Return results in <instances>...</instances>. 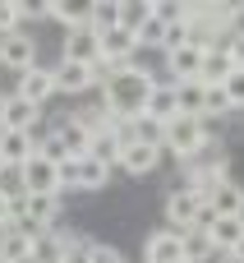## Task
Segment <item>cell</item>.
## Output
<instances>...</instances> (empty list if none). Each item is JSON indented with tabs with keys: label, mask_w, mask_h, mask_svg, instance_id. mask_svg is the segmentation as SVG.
I'll use <instances>...</instances> for the list:
<instances>
[{
	"label": "cell",
	"mask_w": 244,
	"mask_h": 263,
	"mask_svg": "<svg viewBox=\"0 0 244 263\" xmlns=\"http://www.w3.org/2000/svg\"><path fill=\"white\" fill-rule=\"evenodd\" d=\"M106 180H111V166H101V162H92V157H78V190L97 194Z\"/></svg>",
	"instance_id": "obj_22"
},
{
	"label": "cell",
	"mask_w": 244,
	"mask_h": 263,
	"mask_svg": "<svg viewBox=\"0 0 244 263\" xmlns=\"http://www.w3.org/2000/svg\"><path fill=\"white\" fill-rule=\"evenodd\" d=\"M143 116H148V120H157V125H171V120L180 116V106H175V83H171V79L152 88V97H148Z\"/></svg>",
	"instance_id": "obj_16"
},
{
	"label": "cell",
	"mask_w": 244,
	"mask_h": 263,
	"mask_svg": "<svg viewBox=\"0 0 244 263\" xmlns=\"http://www.w3.org/2000/svg\"><path fill=\"white\" fill-rule=\"evenodd\" d=\"M157 83H161V79H157L148 65H125V69L101 88V106H106L115 120H134V116H143V106H148V97H152Z\"/></svg>",
	"instance_id": "obj_1"
},
{
	"label": "cell",
	"mask_w": 244,
	"mask_h": 263,
	"mask_svg": "<svg viewBox=\"0 0 244 263\" xmlns=\"http://www.w3.org/2000/svg\"><path fill=\"white\" fill-rule=\"evenodd\" d=\"M83 250H88V263H125V254L106 240H83Z\"/></svg>",
	"instance_id": "obj_27"
},
{
	"label": "cell",
	"mask_w": 244,
	"mask_h": 263,
	"mask_svg": "<svg viewBox=\"0 0 244 263\" xmlns=\"http://www.w3.org/2000/svg\"><path fill=\"white\" fill-rule=\"evenodd\" d=\"M203 97H208V88H203L198 79L175 83V106H180V116H198V120H203Z\"/></svg>",
	"instance_id": "obj_21"
},
{
	"label": "cell",
	"mask_w": 244,
	"mask_h": 263,
	"mask_svg": "<svg viewBox=\"0 0 244 263\" xmlns=\"http://www.w3.org/2000/svg\"><path fill=\"white\" fill-rule=\"evenodd\" d=\"M5 171H9V166H5V157H0V176H5Z\"/></svg>",
	"instance_id": "obj_39"
},
{
	"label": "cell",
	"mask_w": 244,
	"mask_h": 263,
	"mask_svg": "<svg viewBox=\"0 0 244 263\" xmlns=\"http://www.w3.org/2000/svg\"><path fill=\"white\" fill-rule=\"evenodd\" d=\"M69 190H78V162H60V199Z\"/></svg>",
	"instance_id": "obj_33"
},
{
	"label": "cell",
	"mask_w": 244,
	"mask_h": 263,
	"mask_svg": "<svg viewBox=\"0 0 244 263\" xmlns=\"http://www.w3.org/2000/svg\"><path fill=\"white\" fill-rule=\"evenodd\" d=\"M143 263H185V236L171 231V227L152 231L148 245H143Z\"/></svg>",
	"instance_id": "obj_7"
},
{
	"label": "cell",
	"mask_w": 244,
	"mask_h": 263,
	"mask_svg": "<svg viewBox=\"0 0 244 263\" xmlns=\"http://www.w3.org/2000/svg\"><path fill=\"white\" fill-rule=\"evenodd\" d=\"M231 55H226V46H217V51H203V74H198V83L203 88H221L226 79H231Z\"/></svg>",
	"instance_id": "obj_19"
},
{
	"label": "cell",
	"mask_w": 244,
	"mask_h": 263,
	"mask_svg": "<svg viewBox=\"0 0 244 263\" xmlns=\"http://www.w3.org/2000/svg\"><path fill=\"white\" fill-rule=\"evenodd\" d=\"M37 65V42L18 28V32H9V37H0V69H9L14 79L23 74V69H32Z\"/></svg>",
	"instance_id": "obj_6"
},
{
	"label": "cell",
	"mask_w": 244,
	"mask_h": 263,
	"mask_svg": "<svg viewBox=\"0 0 244 263\" xmlns=\"http://www.w3.org/2000/svg\"><path fill=\"white\" fill-rule=\"evenodd\" d=\"M203 259H217L208 231H185V263H203Z\"/></svg>",
	"instance_id": "obj_23"
},
{
	"label": "cell",
	"mask_w": 244,
	"mask_h": 263,
	"mask_svg": "<svg viewBox=\"0 0 244 263\" xmlns=\"http://www.w3.org/2000/svg\"><path fill=\"white\" fill-rule=\"evenodd\" d=\"M23 217L37 222L42 231H55L60 227V199L55 194H23Z\"/></svg>",
	"instance_id": "obj_14"
},
{
	"label": "cell",
	"mask_w": 244,
	"mask_h": 263,
	"mask_svg": "<svg viewBox=\"0 0 244 263\" xmlns=\"http://www.w3.org/2000/svg\"><path fill=\"white\" fill-rule=\"evenodd\" d=\"M161 166V148H152V143H125V153H120V171L125 176H152Z\"/></svg>",
	"instance_id": "obj_11"
},
{
	"label": "cell",
	"mask_w": 244,
	"mask_h": 263,
	"mask_svg": "<svg viewBox=\"0 0 244 263\" xmlns=\"http://www.w3.org/2000/svg\"><path fill=\"white\" fill-rule=\"evenodd\" d=\"M18 190H23V194H55V199H60V166L46 162L42 153L28 157V162L18 166Z\"/></svg>",
	"instance_id": "obj_3"
},
{
	"label": "cell",
	"mask_w": 244,
	"mask_h": 263,
	"mask_svg": "<svg viewBox=\"0 0 244 263\" xmlns=\"http://www.w3.org/2000/svg\"><path fill=\"white\" fill-rule=\"evenodd\" d=\"M0 263H9V259H0Z\"/></svg>",
	"instance_id": "obj_40"
},
{
	"label": "cell",
	"mask_w": 244,
	"mask_h": 263,
	"mask_svg": "<svg viewBox=\"0 0 244 263\" xmlns=\"http://www.w3.org/2000/svg\"><path fill=\"white\" fill-rule=\"evenodd\" d=\"M60 263H88V250L78 245V250H69V254H65V259H60Z\"/></svg>",
	"instance_id": "obj_35"
},
{
	"label": "cell",
	"mask_w": 244,
	"mask_h": 263,
	"mask_svg": "<svg viewBox=\"0 0 244 263\" xmlns=\"http://www.w3.org/2000/svg\"><path fill=\"white\" fill-rule=\"evenodd\" d=\"M226 111H231L226 92H221V88H208V97H203V120H217V116H226Z\"/></svg>",
	"instance_id": "obj_29"
},
{
	"label": "cell",
	"mask_w": 244,
	"mask_h": 263,
	"mask_svg": "<svg viewBox=\"0 0 244 263\" xmlns=\"http://www.w3.org/2000/svg\"><path fill=\"white\" fill-rule=\"evenodd\" d=\"M208 208H212L217 217H244V190L235 185V180L217 185V190H212V199H208Z\"/></svg>",
	"instance_id": "obj_18"
},
{
	"label": "cell",
	"mask_w": 244,
	"mask_h": 263,
	"mask_svg": "<svg viewBox=\"0 0 244 263\" xmlns=\"http://www.w3.org/2000/svg\"><path fill=\"white\" fill-rule=\"evenodd\" d=\"M134 42H138V51H143V46H157V51H161V46H166V23L152 14V18H148V23L134 32Z\"/></svg>",
	"instance_id": "obj_25"
},
{
	"label": "cell",
	"mask_w": 244,
	"mask_h": 263,
	"mask_svg": "<svg viewBox=\"0 0 244 263\" xmlns=\"http://www.w3.org/2000/svg\"><path fill=\"white\" fill-rule=\"evenodd\" d=\"M166 69H171V83H189V79L203 74V51L194 42L189 46H175V51H166Z\"/></svg>",
	"instance_id": "obj_10"
},
{
	"label": "cell",
	"mask_w": 244,
	"mask_h": 263,
	"mask_svg": "<svg viewBox=\"0 0 244 263\" xmlns=\"http://www.w3.org/2000/svg\"><path fill=\"white\" fill-rule=\"evenodd\" d=\"M5 102H9V92H0V116H5Z\"/></svg>",
	"instance_id": "obj_38"
},
{
	"label": "cell",
	"mask_w": 244,
	"mask_h": 263,
	"mask_svg": "<svg viewBox=\"0 0 244 263\" xmlns=\"http://www.w3.org/2000/svg\"><path fill=\"white\" fill-rule=\"evenodd\" d=\"M208 240H212L217 254H235V245L244 240V217H212Z\"/></svg>",
	"instance_id": "obj_15"
},
{
	"label": "cell",
	"mask_w": 244,
	"mask_h": 263,
	"mask_svg": "<svg viewBox=\"0 0 244 263\" xmlns=\"http://www.w3.org/2000/svg\"><path fill=\"white\" fill-rule=\"evenodd\" d=\"M60 60H74V65H92V60H97V28H74V32H65Z\"/></svg>",
	"instance_id": "obj_12"
},
{
	"label": "cell",
	"mask_w": 244,
	"mask_h": 263,
	"mask_svg": "<svg viewBox=\"0 0 244 263\" xmlns=\"http://www.w3.org/2000/svg\"><path fill=\"white\" fill-rule=\"evenodd\" d=\"M9 222H14V208H9V194H5V190H0V231H5V227H9Z\"/></svg>",
	"instance_id": "obj_34"
},
{
	"label": "cell",
	"mask_w": 244,
	"mask_h": 263,
	"mask_svg": "<svg viewBox=\"0 0 244 263\" xmlns=\"http://www.w3.org/2000/svg\"><path fill=\"white\" fill-rule=\"evenodd\" d=\"M235 259H240V263H244V240H240V245H235Z\"/></svg>",
	"instance_id": "obj_37"
},
{
	"label": "cell",
	"mask_w": 244,
	"mask_h": 263,
	"mask_svg": "<svg viewBox=\"0 0 244 263\" xmlns=\"http://www.w3.org/2000/svg\"><path fill=\"white\" fill-rule=\"evenodd\" d=\"M37 120H42V106H32V102H23V97H14V92H9L5 116H0L5 134H32V129H37Z\"/></svg>",
	"instance_id": "obj_8"
},
{
	"label": "cell",
	"mask_w": 244,
	"mask_h": 263,
	"mask_svg": "<svg viewBox=\"0 0 244 263\" xmlns=\"http://www.w3.org/2000/svg\"><path fill=\"white\" fill-rule=\"evenodd\" d=\"M55 139H60V148H65L69 162L88 157V148H92V134L78 125V116H60V120H55Z\"/></svg>",
	"instance_id": "obj_9"
},
{
	"label": "cell",
	"mask_w": 244,
	"mask_h": 263,
	"mask_svg": "<svg viewBox=\"0 0 244 263\" xmlns=\"http://www.w3.org/2000/svg\"><path fill=\"white\" fill-rule=\"evenodd\" d=\"M37 143H42L37 134H5V139H0V157H5V166L18 171L28 157H37Z\"/></svg>",
	"instance_id": "obj_17"
},
{
	"label": "cell",
	"mask_w": 244,
	"mask_h": 263,
	"mask_svg": "<svg viewBox=\"0 0 244 263\" xmlns=\"http://www.w3.org/2000/svg\"><path fill=\"white\" fill-rule=\"evenodd\" d=\"M212 263H240V259H235V254H217Z\"/></svg>",
	"instance_id": "obj_36"
},
{
	"label": "cell",
	"mask_w": 244,
	"mask_h": 263,
	"mask_svg": "<svg viewBox=\"0 0 244 263\" xmlns=\"http://www.w3.org/2000/svg\"><path fill=\"white\" fill-rule=\"evenodd\" d=\"M120 153H125V139L115 134V129H106V134H92V148H88V157L92 162H101V166H120Z\"/></svg>",
	"instance_id": "obj_20"
},
{
	"label": "cell",
	"mask_w": 244,
	"mask_h": 263,
	"mask_svg": "<svg viewBox=\"0 0 244 263\" xmlns=\"http://www.w3.org/2000/svg\"><path fill=\"white\" fill-rule=\"evenodd\" d=\"M148 18H152V0H134V5H120V28H125V32H138Z\"/></svg>",
	"instance_id": "obj_24"
},
{
	"label": "cell",
	"mask_w": 244,
	"mask_h": 263,
	"mask_svg": "<svg viewBox=\"0 0 244 263\" xmlns=\"http://www.w3.org/2000/svg\"><path fill=\"white\" fill-rule=\"evenodd\" d=\"M14 97H23V102H32V106H46V102L55 97V69H46V65L23 69V74L14 79Z\"/></svg>",
	"instance_id": "obj_5"
},
{
	"label": "cell",
	"mask_w": 244,
	"mask_h": 263,
	"mask_svg": "<svg viewBox=\"0 0 244 263\" xmlns=\"http://www.w3.org/2000/svg\"><path fill=\"white\" fill-rule=\"evenodd\" d=\"M221 92H226L231 111H244V69H231V79L221 83Z\"/></svg>",
	"instance_id": "obj_28"
},
{
	"label": "cell",
	"mask_w": 244,
	"mask_h": 263,
	"mask_svg": "<svg viewBox=\"0 0 244 263\" xmlns=\"http://www.w3.org/2000/svg\"><path fill=\"white\" fill-rule=\"evenodd\" d=\"M88 88H97V83H92V65H74V60H60V65H55V92L78 97V92H88Z\"/></svg>",
	"instance_id": "obj_13"
},
{
	"label": "cell",
	"mask_w": 244,
	"mask_h": 263,
	"mask_svg": "<svg viewBox=\"0 0 244 263\" xmlns=\"http://www.w3.org/2000/svg\"><path fill=\"white\" fill-rule=\"evenodd\" d=\"M175 46H189V23L185 18H171L166 23V46L161 51H175Z\"/></svg>",
	"instance_id": "obj_30"
},
{
	"label": "cell",
	"mask_w": 244,
	"mask_h": 263,
	"mask_svg": "<svg viewBox=\"0 0 244 263\" xmlns=\"http://www.w3.org/2000/svg\"><path fill=\"white\" fill-rule=\"evenodd\" d=\"M18 28H23L18 5H14V0H0V37H9V32H18Z\"/></svg>",
	"instance_id": "obj_31"
},
{
	"label": "cell",
	"mask_w": 244,
	"mask_h": 263,
	"mask_svg": "<svg viewBox=\"0 0 244 263\" xmlns=\"http://www.w3.org/2000/svg\"><path fill=\"white\" fill-rule=\"evenodd\" d=\"M203 199L194 194V190H175V194H166V227L171 231H198V217H203Z\"/></svg>",
	"instance_id": "obj_4"
},
{
	"label": "cell",
	"mask_w": 244,
	"mask_h": 263,
	"mask_svg": "<svg viewBox=\"0 0 244 263\" xmlns=\"http://www.w3.org/2000/svg\"><path fill=\"white\" fill-rule=\"evenodd\" d=\"M226 55H231L235 69H244V28H235V32L226 37Z\"/></svg>",
	"instance_id": "obj_32"
},
{
	"label": "cell",
	"mask_w": 244,
	"mask_h": 263,
	"mask_svg": "<svg viewBox=\"0 0 244 263\" xmlns=\"http://www.w3.org/2000/svg\"><path fill=\"white\" fill-rule=\"evenodd\" d=\"M212 139V129H208V120H198V116H175L171 125H166V139H161V153L171 148V157H180V162H189L203 143Z\"/></svg>",
	"instance_id": "obj_2"
},
{
	"label": "cell",
	"mask_w": 244,
	"mask_h": 263,
	"mask_svg": "<svg viewBox=\"0 0 244 263\" xmlns=\"http://www.w3.org/2000/svg\"><path fill=\"white\" fill-rule=\"evenodd\" d=\"M92 28H97V32L120 28V0H101V5H92Z\"/></svg>",
	"instance_id": "obj_26"
}]
</instances>
